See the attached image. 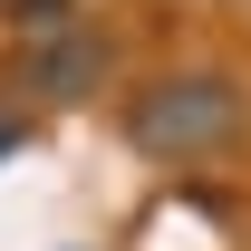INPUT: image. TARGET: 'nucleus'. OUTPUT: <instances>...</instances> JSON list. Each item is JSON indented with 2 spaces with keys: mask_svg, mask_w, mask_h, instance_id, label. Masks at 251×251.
I'll use <instances>...</instances> for the list:
<instances>
[{
  "mask_svg": "<svg viewBox=\"0 0 251 251\" xmlns=\"http://www.w3.org/2000/svg\"><path fill=\"white\" fill-rule=\"evenodd\" d=\"M242 126H251V97H242L232 68H164L145 87H126V145L155 155V164L222 155Z\"/></svg>",
  "mask_w": 251,
  "mask_h": 251,
  "instance_id": "f257e3e1",
  "label": "nucleus"
},
{
  "mask_svg": "<svg viewBox=\"0 0 251 251\" xmlns=\"http://www.w3.org/2000/svg\"><path fill=\"white\" fill-rule=\"evenodd\" d=\"M106 68H116V49L77 20V29H58V39H39V58H29V87L39 97H58V106H77V97H97L106 87Z\"/></svg>",
  "mask_w": 251,
  "mask_h": 251,
  "instance_id": "f03ea898",
  "label": "nucleus"
},
{
  "mask_svg": "<svg viewBox=\"0 0 251 251\" xmlns=\"http://www.w3.org/2000/svg\"><path fill=\"white\" fill-rule=\"evenodd\" d=\"M10 29H29V39H58V29H77V0H10Z\"/></svg>",
  "mask_w": 251,
  "mask_h": 251,
  "instance_id": "7ed1b4c3",
  "label": "nucleus"
},
{
  "mask_svg": "<svg viewBox=\"0 0 251 251\" xmlns=\"http://www.w3.org/2000/svg\"><path fill=\"white\" fill-rule=\"evenodd\" d=\"M20 145H29V126H20V116H0V164L20 155Z\"/></svg>",
  "mask_w": 251,
  "mask_h": 251,
  "instance_id": "20e7f679",
  "label": "nucleus"
}]
</instances>
